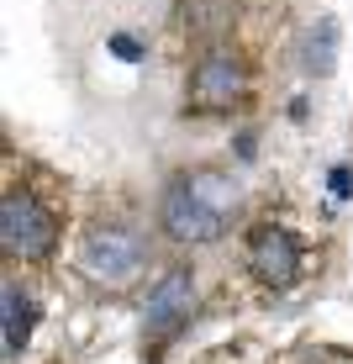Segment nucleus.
<instances>
[{
    "mask_svg": "<svg viewBox=\"0 0 353 364\" xmlns=\"http://www.w3.org/2000/svg\"><path fill=\"white\" fill-rule=\"evenodd\" d=\"M237 211H243V191H237L232 174L195 164V169L169 174V185L158 196V228L180 248H206L232 232Z\"/></svg>",
    "mask_w": 353,
    "mask_h": 364,
    "instance_id": "f257e3e1",
    "label": "nucleus"
},
{
    "mask_svg": "<svg viewBox=\"0 0 353 364\" xmlns=\"http://www.w3.org/2000/svg\"><path fill=\"white\" fill-rule=\"evenodd\" d=\"M153 243L132 228V222H95L80 237V274L100 291H127L148 274Z\"/></svg>",
    "mask_w": 353,
    "mask_h": 364,
    "instance_id": "f03ea898",
    "label": "nucleus"
},
{
    "mask_svg": "<svg viewBox=\"0 0 353 364\" xmlns=\"http://www.w3.org/2000/svg\"><path fill=\"white\" fill-rule=\"evenodd\" d=\"M58 243V217L43 206L32 191H6L0 200V248L21 264H37L48 259Z\"/></svg>",
    "mask_w": 353,
    "mask_h": 364,
    "instance_id": "7ed1b4c3",
    "label": "nucleus"
},
{
    "mask_svg": "<svg viewBox=\"0 0 353 364\" xmlns=\"http://www.w3.org/2000/svg\"><path fill=\"white\" fill-rule=\"evenodd\" d=\"M195 296H200L195 269H190V264H169L153 285H148V301H143V333H148V338H174L185 322H190Z\"/></svg>",
    "mask_w": 353,
    "mask_h": 364,
    "instance_id": "20e7f679",
    "label": "nucleus"
},
{
    "mask_svg": "<svg viewBox=\"0 0 353 364\" xmlns=\"http://www.w3.org/2000/svg\"><path fill=\"white\" fill-rule=\"evenodd\" d=\"M300 237L280 228V222H259L254 232H248V269H254L259 285H269V291H290V285L300 280Z\"/></svg>",
    "mask_w": 353,
    "mask_h": 364,
    "instance_id": "39448f33",
    "label": "nucleus"
},
{
    "mask_svg": "<svg viewBox=\"0 0 353 364\" xmlns=\"http://www.w3.org/2000/svg\"><path fill=\"white\" fill-rule=\"evenodd\" d=\"M248 90V69L232 48H206L190 69V106L195 111H232Z\"/></svg>",
    "mask_w": 353,
    "mask_h": 364,
    "instance_id": "423d86ee",
    "label": "nucleus"
},
{
    "mask_svg": "<svg viewBox=\"0 0 353 364\" xmlns=\"http://www.w3.org/2000/svg\"><path fill=\"white\" fill-rule=\"evenodd\" d=\"M0 343H6V359H21V348H27V338L37 328V301L21 291L16 280H6V291H0Z\"/></svg>",
    "mask_w": 353,
    "mask_h": 364,
    "instance_id": "0eeeda50",
    "label": "nucleus"
},
{
    "mask_svg": "<svg viewBox=\"0 0 353 364\" xmlns=\"http://www.w3.org/2000/svg\"><path fill=\"white\" fill-rule=\"evenodd\" d=\"M300 69L317 74V80H327L337 69V16H317V27L300 43Z\"/></svg>",
    "mask_w": 353,
    "mask_h": 364,
    "instance_id": "6e6552de",
    "label": "nucleus"
},
{
    "mask_svg": "<svg viewBox=\"0 0 353 364\" xmlns=\"http://www.w3.org/2000/svg\"><path fill=\"white\" fill-rule=\"evenodd\" d=\"M111 53H121V64H137V58H143V43L127 37V32H116V37H111Z\"/></svg>",
    "mask_w": 353,
    "mask_h": 364,
    "instance_id": "1a4fd4ad",
    "label": "nucleus"
},
{
    "mask_svg": "<svg viewBox=\"0 0 353 364\" xmlns=\"http://www.w3.org/2000/svg\"><path fill=\"white\" fill-rule=\"evenodd\" d=\"M353 185H348V169H332V196H348Z\"/></svg>",
    "mask_w": 353,
    "mask_h": 364,
    "instance_id": "9d476101",
    "label": "nucleus"
}]
</instances>
